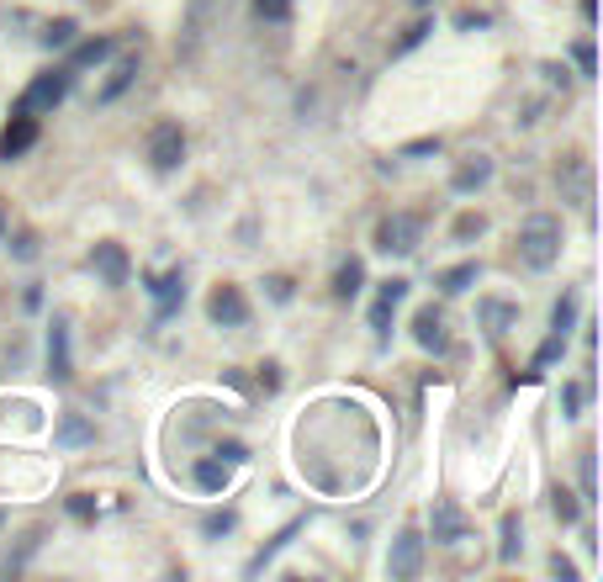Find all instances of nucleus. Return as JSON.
Masks as SVG:
<instances>
[{
  "label": "nucleus",
  "mask_w": 603,
  "mask_h": 582,
  "mask_svg": "<svg viewBox=\"0 0 603 582\" xmlns=\"http://www.w3.org/2000/svg\"><path fill=\"white\" fill-rule=\"evenodd\" d=\"M477 276H482V265H477V260H466V265H455V271H445V276H440V291H445V297H455V291H466Z\"/></svg>",
  "instance_id": "obj_22"
},
{
  "label": "nucleus",
  "mask_w": 603,
  "mask_h": 582,
  "mask_svg": "<svg viewBox=\"0 0 603 582\" xmlns=\"http://www.w3.org/2000/svg\"><path fill=\"white\" fill-rule=\"evenodd\" d=\"M74 16H59V22H48V27H43V48H48V54H54V48H69V43H74Z\"/></svg>",
  "instance_id": "obj_23"
},
{
  "label": "nucleus",
  "mask_w": 603,
  "mask_h": 582,
  "mask_svg": "<svg viewBox=\"0 0 603 582\" xmlns=\"http://www.w3.org/2000/svg\"><path fill=\"white\" fill-rule=\"evenodd\" d=\"M550 572H556V577H561V582H577V567H572V561H567V556H561V551L550 556Z\"/></svg>",
  "instance_id": "obj_37"
},
{
  "label": "nucleus",
  "mask_w": 603,
  "mask_h": 582,
  "mask_svg": "<svg viewBox=\"0 0 603 582\" xmlns=\"http://www.w3.org/2000/svg\"><path fill=\"white\" fill-rule=\"evenodd\" d=\"M11 254H16V260H37V233H27V228H22V233L11 239Z\"/></svg>",
  "instance_id": "obj_31"
},
{
  "label": "nucleus",
  "mask_w": 603,
  "mask_h": 582,
  "mask_svg": "<svg viewBox=\"0 0 603 582\" xmlns=\"http://www.w3.org/2000/svg\"><path fill=\"white\" fill-rule=\"evenodd\" d=\"M133 80H138V59L127 54V59H122L117 69H112V80H106V85L95 91V106H112V101H117V95L127 91V85H133Z\"/></svg>",
  "instance_id": "obj_19"
},
{
  "label": "nucleus",
  "mask_w": 603,
  "mask_h": 582,
  "mask_svg": "<svg viewBox=\"0 0 603 582\" xmlns=\"http://www.w3.org/2000/svg\"><path fill=\"white\" fill-rule=\"evenodd\" d=\"M149 281V291H153V318H159V323H164V318H170V312H175V307L185 302V271L181 265H175V271H164V276H143Z\"/></svg>",
  "instance_id": "obj_9"
},
{
  "label": "nucleus",
  "mask_w": 603,
  "mask_h": 582,
  "mask_svg": "<svg viewBox=\"0 0 603 582\" xmlns=\"http://www.w3.org/2000/svg\"><path fill=\"white\" fill-rule=\"evenodd\" d=\"M455 27H466V32H471V27H487V16H477V11H460V16H455Z\"/></svg>",
  "instance_id": "obj_42"
},
{
  "label": "nucleus",
  "mask_w": 603,
  "mask_h": 582,
  "mask_svg": "<svg viewBox=\"0 0 603 582\" xmlns=\"http://www.w3.org/2000/svg\"><path fill=\"white\" fill-rule=\"evenodd\" d=\"M556 181H561V191L572 196L577 207H593V175H588V159H567L561 170H556Z\"/></svg>",
  "instance_id": "obj_13"
},
{
  "label": "nucleus",
  "mask_w": 603,
  "mask_h": 582,
  "mask_svg": "<svg viewBox=\"0 0 603 582\" xmlns=\"http://www.w3.org/2000/svg\"><path fill=\"white\" fill-rule=\"evenodd\" d=\"M582 398H588V387H561V413L577 419V413H582Z\"/></svg>",
  "instance_id": "obj_32"
},
{
  "label": "nucleus",
  "mask_w": 603,
  "mask_h": 582,
  "mask_svg": "<svg viewBox=\"0 0 603 582\" xmlns=\"http://www.w3.org/2000/svg\"><path fill=\"white\" fill-rule=\"evenodd\" d=\"M361 286H365V260L350 254V260L339 265V276H333V297H339V302H355V297H361Z\"/></svg>",
  "instance_id": "obj_18"
},
{
  "label": "nucleus",
  "mask_w": 603,
  "mask_h": 582,
  "mask_svg": "<svg viewBox=\"0 0 603 582\" xmlns=\"http://www.w3.org/2000/svg\"><path fill=\"white\" fill-rule=\"evenodd\" d=\"M477 312H482V323H487V334H492V339H503L513 329V318H519V307H513V302H498V297H482V302H477Z\"/></svg>",
  "instance_id": "obj_17"
},
{
  "label": "nucleus",
  "mask_w": 603,
  "mask_h": 582,
  "mask_svg": "<svg viewBox=\"0 0 603 582\" xmlns=\"http://www.w3.org/2000/svg\"><path fill=\"white\" fill-rule=\"evenodd\" d=\"M429 529H434V540H440V546H460V540L471 535L466 514H460L455 503H445V498H440V503L429 508Z\"/></svg>",
  "instance_id": "obj_10"
},
{
  "label": "nucleus",
  "mask_w": 603,
  "mask_h": 582,
  "mask_svg": "<svg viewBox=\"0 0 603 582\" xmlns=\"http://www.w3.org/2000/svg\"><path fill=\"white\" fill-rule=\"evenodd\" d=\"M482 228H487L482 217H471V212H466V217H460V222H455V239H477Z\"/></svg>",
  "instance_id": "obj_36"
},
{
  "label": "nucleus",
  "mask_w": 603,
  "mask_h": 582,
  "mask_svg": "<svg viewBox=\"0 0 603 582\" xmlns=\"http://www.w3.org/2000/svg\"><path fill=\"white\" fill-rule=\"evenodd\" d=\"M91 271L106 286H127V276H133V260H127V249L117 244V239H101V244L91 249Z\"/></svg>",
  "instance_id": "obj_6"
},
{
  "label": "nucleus",
  "mask_w": 603,
  "mask_h": 582,
  "mask_svg": "<svg viewBox=\"0 0 603 582\" xmlns=\"http://www.w3.org/2000/svg\"><path fill=\"white\" fill-rule=\"evenodd\" d=\"M254 11L265 22H292V0H254Z\"/></svg>",
  "instance_id": "obj_29"
},
{
  "label": "nucleus",
  "mask_w": 603,
  "mask_h": 582,
  "mask_svg": "<svg viewBox=\"0 0 603 582\" xmlns=\"http://www.w3.org/2000/svg\"><path fill=\"white\" fill-rule=\"evenodd\" d=\"M429 32H434V22H429V16H419V22H413V27H408V32H402V37L392 43V59H402V54H413V48H419V43L429 37Z\"/></svg>",
  "instance_id": "obj_24"
},
{
  "label": "nucleus",
  "mask_w": 603,
  "mask_h": 582,
  "mask_svg": "<svg viewBox=\"0 0 603 582\" xmlns=\"http://www.w3.org/2000/svg\"><path fill=\"white\" fill-rule=\"evenodd\" d=\"M69 514H74V519H95V498L91 492H74V498H69Z\"/></svg>",
  "instance_id": "obj_33"
},
{
  "label": "nucleus",
  "mask_w": 603,
  "mask_h": 582,
  "mask_svg": "<svg viewBox=\"0 0 603 582\" xmlns=\"http://www.w3.org/2000/svg\"><path fill=\"white\" fill-rule=\"evenodd\" d=\"M413 339H419L423 350H445V318H440V307H419V318H413Z\"/></svg>",
  "instance_id": "obj_16"
},
{
  "label": "nucleus",
  "mask_w": 603,
  "mask_h": 582,
  "mask_svg": "<svg viewBox=\"0 0 603 582\" xmlns=\"http://www.w3.org/2000/svg\"><path fill=\"white\" fill-rule=\"evenodd\" d=\"M228 482H233V466L228 460H196V488L202 492H228Z\"/></svg>",
  "instance_id": "obj_20"
},
{
  "label": "nucleus",
  "mask_w": 603,
  "mask_h": 582,
  "mask_svg": "<svg viewBox=\"0 0 603 582\" xmlns=\"http://www.w3.org/2000/svg\"><path fill=\"white\" fill-rule=\"evenodd\" d=\"M550 508H556V519L561 524H577V498L567 488H556V498H550Z\"/></svg>",
  "instance_id": "obj_28"
},
{
  "label": "nucleus",
  "mask_w": 603,
  "mask_h": 582,
  "mask_svg": "<svg viewBox=\"0 0 603 582\" xmlns=\"http://www.w3.org/2000/svg\"><path fill=\"white\" fill-rule=\"evenodd\" d=\"M572 318H577V291H567V297L556 302V312H550V329H556V334H572Z\"/></svg>",
  "instance_id": "obj_25"
},
{
  "label": "nucleus",
  "mask_w": 603,
  "mask_h": 582,
  "mask_svg": "<svg viewBox=\"0 0 603 582\" xmlns=\"http://www.w3.org/2000/svg\"><path fill=\"white\" fill-rule=\"evenodd\" d=\"M519 260L529 271H550L561 260V217H550V212L524 217L519 222Z\"/></svg>",
  "instance_id": "obj_1"
},
{
  "label": "nucleus",
  "mask_w": 603,
  "mask_h": 582,
  "mask_svg": "<svg viewBox=\"0 0 603 582\" xmlns=\"http://www.w3.org/2000/svg\"><path fill=\"white\" fill-rule=\"evenodd\" d=\"M228 529H233V514H228V508H222V514H212V519H207V535H228Z\"/></svg>",
  "instance_id": "obj_39"
},
{
  "label": "nucleus",
  "mask_w": 603,
  "mask_h": 582,
  "mask_svg": "<svg viewBox=\"0 0 603 582\" xmlns=\"http://www.w3.org/2000/svg\"><path fill=\"white\" fill-rule=\"evenodd\" d=\"M593 488H598V482H593V450H582V492L593 498Z\"/></svg>",
  "instance_id": "obj_40"
},
{
  "label": "nucleus",
  "mask_w": 603,
  "mask_h": 582,
  "mask_svg": "<svg viewBox=\"0 0 603 582\" xmlns=\"http://www.w3.org/2000/svg\"><path fill=\"white\" fill-rule=\"evenodd\" d=\"M69 69H91V64H106L117 54V37H85V43H69Z\"/></svg>",
  "instance_id": "obj_15"
},
{
  "label": "nucleus",
  "mask_w": 603,
  "mask_h": 582,
  "mask_svg": "<svg viewBox=\"0 0 603 582\" xmlns=\"http://www.w3.org/2000/svg\"><path fill=\"white\" fill-rule=\"evenodd\" d=\"M519 546H524V529H519V514H509V519H503V546H498V556H503V561H513V556H519Z\"/></svg>",
  "instance_id": "obj_26"
},
{
  "label": "nucleus",
  "mask_w": 603,
  "mask_h": 582,
  "mask_svg": "<svg viewBox=\"0 0 603 582\" xmlns=\"http://www.w3.org/2000/svg\"><path fill=\"white\" fill-rule=\"evenodd\" d=\"M440 153V138H419V143H402V159H429Z\"/></svg>",
  "instance_id": "obj_34"
},
{
  "label": "nucleus",
  "mask_w": 603,
  "mask_h": 582,
  "mask_svg": "<svg viewBox=\"0 0 603 582\" xmlns=\"http://www.w3.org/2000/svg\"><path fill=\"white\" fill-rule=\"evenodd\" d=\"M54 439H59V445H91V439H95V429L85 424V419H80V413H64V419H59V429H54Z\"/></svg>",
  "instance_id": "obj_21"
},
{
  "label": "nucleus",
  "mask_w": 603,
  "mask_h": 582,
  "mask_svg": "<svg viewBox=\"0 0 603 582\" xmlns=\"http://www.w3.org/2000/svg\"><path fill=\"white\" fill-rule=\"evenodd\" d=\"M275 370H281V366H260V387H265V392H275V387H281V376H275Z\"/></svg>",
  "instance_id": "obj_41"
},
{
  "label": "nucleus",
  "mask_w": 603,
  "mask_h": 582,
  "mask_svg": "<svg viewBox=\"0 0 603 582\" xmlns=\"http://www.w3.org/2000/svg\"><path fill=\"white\" fill-rule=\"evenodd\" d=\"M413 5H419V11H423V5H429V0H413Z\"/></svg>",
  "instance_id": "obj_44"
},
{
  "label": "nucleus",
  "mask_w": 603,
  "mask_h": 582,
  "mask_svg": "<svg viewBox=\"0 0 603 582\" xmlns=\"http://www.w3.org/2000/svg\"><path fill=\"white\" fill-rule=\"evenodd\" d=\"M207 318L217 329H243L249 323V297H243L239 286H217L207 297Z\"/></svg>",
  "instance_id": "obj_5"
},
{
  "label": "nucleus",
  "mask_w": 603,
  "mask_h": 582,
  "mask_svg": "<svg viewBox=\"0 0 603 582\" xmlns=\"http://www.w3.org/2000/svg\"><path fill=\"white\" fill-rule=\"evenodd\" d=\"M561 350H567V334H556V329H550V339H545L540 350H535V360H529V370H545L550 360H556V355H561Z\"/></svg>",
  "instance_id": "obj_27"
},
{
  "label": "nucleus",
  "mask_w": 603,
  "mask_h": 582,
  "mask_svg": "<svg viewBox=\"0 0 603 582\" xmlns=\"http://www.w3.org/2000/svg\"><path fill=\"white\" fill-rule=\"evenodd\" d=\"M419 567H423V535H419V529H402V535L392 540L387 572H392L397 582H408V577H419Z\"/></svg>",
  "instance_id": "obj_8"
},
{
  "label": "nucleus",
  "mask_w": 603,
  "mask_h": 582,
  "mask_svg": "<svg viewBox=\"0 0 603 582\" xmlns=\"http://www.w3.org/2000/svg\"><path fill=\"white\" fill-rule=\"evenodd\" d=\"M181 159H185V133H181V123H153V133H149V164L159 170V175H170Z\"/></svg>",
  "instance_id": "obj_4"
},
{
  "label": "nucleus",
  "mask_w": 603,
  "mask_h": 582,
  "mask_svg": "<svg viewBox=\"0 0 603 582\" xmlns=\"http://www.w3.org/2000/svg\"><path fill=\"white\" fill-rule=\"evenodd\" d=\"M572 59H577V69H582L588 80L598 74V54H593V43H577V48H572Z\"/></svg>",
  "instance_id": "obj_30"
},
{
  "label": "nucleus",
  "mask_w": 603,
  "mask_h": 582,
  "mask_svg": "<svg viewBox=\"0 0 603 582\" xmlns=\"http://www.w3.org/2000/svg\"><path fill=\"white\" fill-rule=\"evenodd\" d=\"M32 143H37V117H32V112H16V117L5 123V133H0V159L11 164V159H22Z\"/></svg>",
  "instance_id": "obj_11"
},
{
  "label": "nucleus",
  "mask_w": 603,
  "mask_h": 582,
  "mask_svg": "<svg viewBox=\"0 0 603 582\" xmlns=\"http://www.w3.org/2000/svg\"><path fill=\"white\" fill-rule=\"evenodd\" d=\"M402 297H408V281H402V276L381 281V291H376V302H371V329H376V344H387V334H392V312L402 307Z\"/></svg>",
  "instance_id": "obj_7"
},
{
  "label": "nucleus",
  "mask_w": 603,
  "mask_h": 582,
  "mask_svg": "<svg viewBox=\"0 0 603 582\" xmlns=\"http://www.w3.org/2000/svg\"><path fill=\"white\" fill-rule=\"evenodd\" d=\"M0 244H5V207H0Z\"/></svg>",
  "instance_id": "obj_43"
},
{
  "label": "nucleus",
  "mask_w": 603,
  "mask_h": 582,
  "mask_svg": "<svg viewBox=\"0 0 603 582\" xmlns=\"http://www.w3.org/2000/svg\"><path fill=\"white\" fill-rule=\"evenodd\" d=\"M265 286H271V297H275V302H292V281H286V276H271Z\"/></svg>",
  "instance_id": "obj_38"
},
{
  "label": "nucleus",
  "mask_w": 603,
  "mask_h": 582,
  "mask_svg": "<svg viewBox=\"0 0 603 582\" xmlns=\"http://www.w3.org/2000/svg\"><path fill=\"white\" fill-rule=\"evenodd\" d=\"M48 376L54 381L74 376V360H69V318L64 312H54V329H48Z\"/></svg>",
  "instance_id": "obj_12"
},
{
  "label": "nucleus",
  "mask_w": 603,
  "mask_h": 582,
  "mask_svg": "<svg viewBox=\"0 0 603 582\" xmlns=\"http://www.w3.org/2000/svg\"><path fill=\"white\" fill-rule=\"evenodd\" d=\"M419 239H423V217H413V212H392L376 222V249L381 254H413Z\"/></svg>",
  "instance_id": "obj_3"
},
{
  "label": "nucleus",
  "mask_w": 603,
  "mask_h": 582,
  "mask_svg": "<svg viewBox=\"0 0 603 582\" xmlns=\"http://www.w3.org/2000/svg\"><path fill=\"white\" fill-rule=\"evenodd\" d=\"M69 85H74V69H69V64H64V69H43L27 91L16 95V112H32V117H37V112H54L64 95H69Z\"/></svg>",
  "instance_id": "obj_2"
},
{
  "label": "nucleus",
  "mask_w": 603,
  "mask_h": 582,
  "mask_svg": "<svg viewBox=\"0 0 603 582\" xmlns=\"http://www.w3.org/2000/svg\"><path fill=\"white\" fill-rule=\"evenodd\" d=\"M487 181H492V159H487V153H471V159H460V164H455V175H450V185L460 191V196L482 191Z\"/></svg>",
  "instance_id": "obj_14"
},
{
  "label": "nucleus",
  "mask_w": 603,
  "mask_h": 582,
  "mask_svg": "<svg viewBox=\"0 0 603 582\" xmlns=\"http://www.w3.org/2000/svg\"><path fill=\"white\" fill-rule=\"evenodd\" d=\"M217 456L228 460V466H243V460H249V450H243L239 439H222V445H217Z\"/></svg>",
  "instance_id": "obj_35"
}]
</instances>
